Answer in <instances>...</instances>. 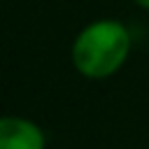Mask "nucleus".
Returning a JSON list of instances; mask_svg holds the SVG:
<instances>
[{
  "instance_id": "nucleus-3",
  "label": "nucleus",
  "mask_w": 149,
  "mask_h": 149,
  "mask_svg": "<svg viewBox=\"0 0 149 149\" xmlns=\"http://www.w3.org/2000/svg\"><path fill=\"white\" fill-rule=\"evenodd\" d=\"M133 5H137L140 9H144V12H149V0H130Z\"/></svg>"
},
{
  "instance_id": "nucleus-2",
  "label": "nucleus",
  "mask_w": 149,
  "mask_h": 149,
  "mask_svg": "<svg viewBox=\"0 0 149 149\" xmlns=\"http://www.w3.org/2000/svg\"><path fill=\"white\" fill-rule=\"evenodd\" d=\"M0 149H47L42 126L28 116H0Z\"/></svg>"
},
{
  "instance_id": "nucleus-1",
  "label": "nucleus",
  "mask_w": 149,
  "mask_h": 149,
  "mask_svg": "<svg viewBox=\"0 0 149 149\" xmlns=\"http://www.w3.org/2000/svg\"><path fill=\"white\" fill-rule=\"evenodd\" d=\"M130 51V28L119 19L102 16L79 28L70 44V63L84 79L102 81L126 65Z\"/></svg>"
}]
</instances>
